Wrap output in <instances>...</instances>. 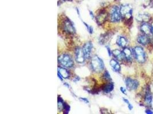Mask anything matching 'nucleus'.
<instances>
[{"label": "nucleus", "mask_w": 153, "mask_h": 114, "mask_svg": "<svg viewBox=\"0 0 153 114\" xmlns=\"http://www.w3.org/2000/svg\"><path fill=\"white\" fill-rule=\"evenodd\" d=\"M91 66L93 71L96 73H100L104 68V64L101 58L95 55L92 57L91 61Z\"/></svg>", "instance_id": "nucleus-1"}, {"label": "nucleus", "mask_w": 153, "mask_h": 114, "mask_svg": "<svg viewBox=\"0 0 153 114\" xmlns=\"http://www.w3.org/2000/svg\"><path fill=\"white\" fill-rule=\"evenodd\" d=\"M58 62L62 66L66 68H71L74 65L72 57L67 54H63L60 55L58 58Z\"/></svg>", "instance_id": "nucleus-2"}, {"label": "nucleus", "mask_w": 153, "mask_h": 114, "mask_svg": "<svg viewBox=\"0 0 153 114\" xmlns=\"http://www.w3.org/2000/svg\"><path fill=\"white\" fill-rule=\"evenodd\" d=\"M133 55L138 62L143 63L145 62V53L141 47L137 46L133 49Z\"/></svg>", "instance_id": "nucleus-3"}, {"label": "nucleus", "mask_w": 153, "mask_h": 114, "mask_svg": "<svg viewBox=\"0 0 153 114\" xmlns=\"http://www.w3.org/2000/svg\"><path fill=\"white\" fill-rule=\"evenodd\" d=\"M120 11L123 18H124V20H127V21L131 20L132 17V9L130 5H123L120 8Z\"/></svg>", "instance_id": "nucleus-4"}, {"label": "nucleus", "mask_w": 153, "mask_h": 114, "mask_svg": "<svg viewBox=\"0 0 153 114\" xmlns=\"http://www.w3.org/2000/svg\"><path fill=\"white\" fill-rule=\"evenodd\" d=\"M122 15L120 11V8L117 6L113 7L110 12V18L111 21L113 23H118L120 21Z\"/></svg>", "instance_id": "nucleus-5"}, {"label": "nucleus", "mask_w": 153, "mask_h": 114, "mask_svg": "<svg viewBox=\"0 0 153 114\" xmlns=\"http://www.w3.org/2000/svg\"><path fill=\"white\" fill-rule=\"evenodd\" d=\"M63 26L64 28V29L68 33L74 34L75 33V29L74 26V23L67 18L64 21Z\"/></svg>", "instance_id": "nucleus-6"}, {"label": "nucleus", "mask_w": 153, "mask_h": 114, "mask_svg": "<svg viewBox=\"0 0 153 114\" xmlns=\"http://www.w3.org/2000/svg\"><path fill=\"white\" fill-rule=\"evenodd\" d=\"M125 84L128 90H135L139 86V82L135 79L127 78L125 80Z\"/></svg>", "instance_id": "nucleus-7"}, {"label": "nucleus", "mask_w": 153, "mask_h": 114, "mask_svg": "<svg viewBox=\"0 0 153 114\" xmlns=\"http://www.w3.org/2000/svg\"><path fill=\"white\" fill-rule=\"evenodd\" d=\"M92 47H93V45L91 42H88L85 44L82 49H83L85 59H89L90 58L91 52H92Z\"/></svg>", "instance_id": "nucleus-8"}, {"label": "nucleus", "mask_w": 153, "mask_h": 114, "mask_svg": "<svg viewBox=\"0 0 153 114\" xmlns=\"http://www.w3.org/2000/svg\"><path fill=\"white\" fill-rule=\"evenodd\" d=\"M75 60L78 63H83L85 58L84 56L83 49L80 47H77L75 50Z\"/></svg>", "instance_id": "nucleus-9"}, {"label": "nucleus", "mask_w": 153, "mask_h": 114, "mask_svg": "<svg viewBox=\"0 0 153 114\" xmlns=\"http://www.w3.org/2000/svg\"><path fill=\"white\" fill-rule=\"evenodd\" d=\"M152 26L150 24H148L147 23H143L140 27V30L146 35H149L152 33Z\"/></svg>", "instance_id": "nucleus-10"}, {"label": "nucleus", "mask_w": 153, "mask_h": 114, "mask_svg": "<svg viewBox=\"0 0 153 114\" xmlns=\"http://www.w3.org/2000/svg\"><path fill=\"white\" fill-rule=\"evenodd\" d=\"M112 54L117 60H118L119 61H122L123 60H124V58H125L123 52H122L121 51H120L119 50L116 49V50H113L112 52Z\"/></svg>", "instance_id": "nucleus-11"}, {"label": "nucleus", "mask_w": 153, "mask_h": 114, "mask_svg": "<svg viewBox=\"0 0 153 114\" xmlns=\"http://www.w3.org/2000/svg\"><path fill=\"white\" fill-rule=\"evenodd\" d=\"M123 53L124 55L125 58L127 61H131L132 58L133 53H132L131 50L129 48H124L123 50Z\"/></svg>", "instance_id": "nucleus-12"}, {"label": "nucleus", "mask_w": 153, "mask_h": 114, "mask_svg": "<svg viewBox=\"0 0 153 114\" xmlns=\"http://www.w3.org/2000/svg\"><path fill=\"white\" fill-rule=\"evenodd\" d=\"M110 64L111 66V68H113V70L116 72H119L121 70V66L119 63L115 60H111L110 62Z\"/></svg>", "instance_id": "nucleus-13"}, {"label": "nucleus", "mask_w": 153, "mask_h": 114, "mask_svg": "<svg viewBox=\"0 0 153 114\" xmlns=\"http://www.w3.org/2000/svg\"><path fill=\"white\" fill-rule=\"evenodd\" d=\"M149 38L145 35L139 36L138 38V42L142 45H146L149 43Z\"/></svg>", "instance_id": "nucleus-14"}, {"label": "nucleus", "mask_w": 153, "mask_h": 114, "mask_svg": "<svg viewBox=\"0 0 153 114\" xmlns=\"http://www.w3.org/2000/svg\"><path fill=\"white\" fill-rule=\"evenodd\" d=\"M127 39L123 37H119L116 41L117 45L122 47H125L127 45Z\"/></svg>", "instance_id": "nucleus-15"}, {"label": "nucleus", "mask_w": 153, "mask_h": 114, "mask_svg": "<svg viewBox=\"0 0 153 114\" xmlns=\"http://www.w3.org/2000/svg\"><path fill=\"white\" fill-rule=\"evenodd\" d=\"M58 73L64 79L68 78L69 77V73L65 68H58Z\"/></svg>", "instance_id": "nucleus-16"}, {"label": "nucleus", "mask_w": 153, "mask_h": 114, "mask_svg": "<svg viewBox=\"0 0 153 114\" xmlns=\"http://www.w3.org/2000/svg\"><path fill=\"white\" fill-rule=\"evenodd\" d=\"M114 84L112 83H109V84H105L103 88H102V90H103V91L106 93H109L110 92L113 90L114 89Z\"/></svg>", "instance_id": "nucleus-17"}, {"label": "nucleus", "mask_w": 153, "mask_h": 114, "mask_svg": "<svg viewBox=\"0 0 153 114\" xmlns=\"http://www.w3.org/2000/svg\"><path fill=\"white\" fill-rule=\"evenodd\" d=\"M137 19L138 21H140V22H147L149 20V16L145 14L139 15L137 16Z\"/></svg>", "instance_id": "nucleus-18"}, {"label": "nucleus", "mask_w": 153, "mask_h": 114, "mask_svg": "<svg viewBox=\"0 0 153 114\" xmlns=\"http://www.w3.org/2000/svg\"><path fill=\"white\" fill-rule=\"evenodd\" d=\"M145 102L147 105H151L152 102V95L149 91H147L145 96Z\"/></svg>", "instance_id": "nucleus-19"}, {"label": "nucleus", "mask_w": 153, "mask_h": 114, "mask_svg": "<svg viewBox=\"0 0 153 114\" xmlns=\"http://www.w3.org/2000/svg\"><path fill=\"white\" fill-rule=\"evenodd\" d=\"M64 102L63 100L61 98H58V109L59 110L61 111L62 109H63V105H64Z\"/></svg>", "instance_id": "nucleus-20"}, {"label": "nucleus", "mask_w": 153, "mask_h": 114, "mask_svg": "<svg viewBox=\"0 0 153 114\" xmlns=\"http://www.w3.org/2000/svg\"><path fill=\"white\" fill-rule=\"evenodd\" d=\"M63 110H64V114H68L70 111V106L68 104L64 102L63 105Z\"/></svg>", "instance_id": "nucleus-21"}, {"label": "nucleus", "mask_w": 153, "mask_h": 114, "mask_svg": "<svg viewBox=\"0 0 153 114\" xmlns=\"http://www.w3.org/2000/svg\"><path fill=\"white\" fill-rule=\"evenodd\" d=\"M83 23H84L85 26L86 27L87 30L89 32V33L91 34H92V33H93V28H92V26H89L88 24H87L86 23H84V22H83Z\"/></svg>", "instance_id": "nucleus-22"}, {"label": "nucleus", "mask_w": 153, "mask_h": 114, "mask_svg": "<svg viewBox=\"0 0 153 114\" xmlns=\"http://www.w3.org/2000/svg\"><path fill=\"white\" fill-rule=\"evenodd\" d=\"M103 76L104 78L107 79V80H111V76H110V73H108V71L107 70H106L104 74H103Z\"/></svg>", "instance_id": "nucleus-23"}, {"label": "nucleus", "mask_w": 153, "mask_h": 114, "mask_svg": "<svg viewBox=\"0 0 153 114\" xmlns=\"http://www.w3.org/2000/svg\"><path fill=\"white\" fill-rule=\"evenodd\" d=\"M123 101L126 103V104H127V105H128V107H129V110H131L132 109V106L131 105L130 103V102H129V101L127 100V99H124V98H123Z\"/></svg>", "instance_id": "nucleus-24"}, {"label": "nucleus", "mask_w": 153, "mask_h": 114, "mask_svg": "<svg viewBox=\"0 0 153 114\" xmlns=\"http://www.w3.org/2000/svg\"><path fill=\"white\" fill-rule=\"evenodd\" d=\"M80 99L84 102L85 103H89V100L87 98H80Z\"/></svg>", "instance_id": "nucleus-25"}, {"label": "nucleus", "mask_w": 153, "mask_h": 114, "mask_svg": "<svg viewBox=\"0 0 153 114\" xmlns=\"http://www.w3.org/2000/svg\"><path fill=\"white\" fill-rule=\"evenodd\" d=\"M120 90H121V92H122V93H123L124 94H125V95H126L127 94V93H126V90L123 88V87H121V89H120Z\"/></svg>", "instance_id": "nucleus-26"}, {"label": "nucleus", "mask_w": 153, "mask_h": 114, "mask_svg": "<svg viewBox=\"0 0 153 114\" xmlns=\"http://www.w3.org/2000/svg\"><path fill=\"white\" fill-rule=\"evenodd\" d=\"M106 47H107V51H108V53L109 56H111V50H110V47H109L108 46H106Z\"/></svg>", "instance_id": "nucleus-27"}, {"label": "nucleus", "mask_w": 153, "mask_h": 114, "mask_svg": "<svg viewBox=\"0 0 153 114\" xmlns=\"http://www.w3.org/2000/svg\"><path fill=\"white\" fill-rule=\"evenodd\" d=\"M146 113L147 114H153V113L152 111H150V110H146Z\"/></svg>", "instance_id": "nucleus-28"}, {"label": "nucleus", "mask_w": 153, "mask_h": 114, "mask_svg": "<svg viewBox=\"0 0 153 114\" xmlns=\"http://www.w3.org/2000/svg\"><path fill=\"white\" fill-rule=\"evenodd\" d=\"M58 77H59V78L61 80V81H63V78L61 76V75H60L59 73H58Z\"/></svg>", "instance_id": "nucleus-29"}, {"label": "nucleus", "mask_w": 153, "mask_h": 114, "mask_svg": "<svg viewBox=\"0 0 153 114\" xmlns=\"http://www.w3.org/2000/svg\"><path fill=\"white\" fill-rule=\"evenodd\" d=\"M90 15H91V17H92V18H94V15H93V13H92L91 11H90Z\"/></svg>", "instance_id": "nucleus-30"}, {"label": "nucleus", "mask_w": 153, "mask_h": 114, "mask_svg": "<svg viewBox=\"0 0 153 114\" xmlns=\"http://www.w3.org/2000/svg\"><path fill=\"white\" fill-rule=\"evenodd\" d=\"M152 33L153 34V27H152Z\"/></svg>", "instance_id": "nucleus-31"}]
</instances>
